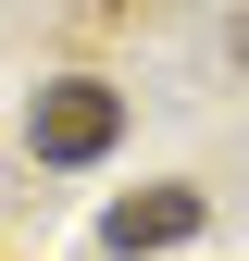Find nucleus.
<instances>
[{
    "mask_svg": "<svg viewBox=\"0 0 249 261\" xmlns=\"http://www.w3.org/2000/svg\"><path fill=\"white\" fill-rule=\"evenodd\" d=\"M25 137H38V162L75 174V162H100V149L124 137V100H112L100 75H62V87H38V124H25Z\"/></svg>",
    "mask_w": 249,
    "mask_h": 261,
    "instance_id": "nucleus-1",
    "label": "nucleus"
},
{
    "mask_svg": "<svg viewBox=\"0 0 249 261\" xmlns=\"http://www.w3.org/2000/svg\"><path fill=\"white\" fill-rule=\"evenodd\" d=\"M175 237H200V187H137V199H112V224H100V249H124V261H150Z\"/></svg>",
    "mask_w": 249,
    "mask_h": 261,
    "instance_id": "nucleus-2",
    "label": "nucleus"
},
{
    "mask_svg": "<svg viewBox=\"0 0 249 261\" xmlns=\"http://www.w3.org/2000/svg\"><path fill=\"white\" fill-rule=\"evenodd\" d=\"M237 62H249V25H237Z\"/></svg>",
    "mask_w": 249,
    "mask_h": 261,
    "instance_id": "nucleus-3",
    "label": "nucleus"
}]
</instances>
